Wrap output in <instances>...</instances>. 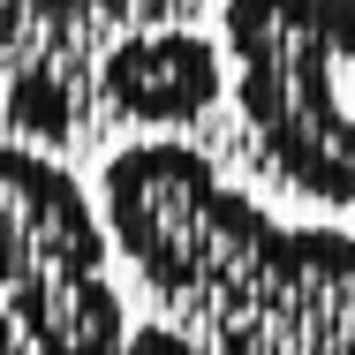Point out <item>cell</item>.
Here are the masks:
<instances>
[{"label":"cell","instance_id":"cell-6","mask_svg":"<svg viewBox=\"0 0 355 355\" xmlns=\"http://www.w3.org/2000/svg\"><path fill=\"white\" fill-rule=\"evenodd\" d=\"M0 325L31 355H121L129 333H137L106 272H83V280L15 295V302H0Z\"/></svg>","mask_w":355,"mask_h":355},{"label":"cell","instance_id":"cell-2","mask_svg":"<svg viewBox=\"0 0 355 355\" xmlns=\"http://www.w3.org/2000/svg\"><path fill=\"white\" fill-rule=\"evenodd\" d=\"M98 212L129 272L151 287L166 318H182L197 295H212L234 265H250L280 219L265 212L250 189L219 182V159L182 137H144L121 144L98 166Z\"/></svg>","mask_w":355,"mask_h":355},{"label":"cell","instance_id":"cell-3","mask_svg":"<svg viewBox=\"0 0 355 355\" xmlns=\"http://www.w3.org/2000/svg\"><path fill=\"white\" fill-rule=\"evenodd\" d=\"M182 325L212 355H355V242L340 227H280Z\"/></svg>","mask_w":355,"mask_h":355},{"label":"cell","instance_id":"cell-4","mask_svg":"<svg viewBox=\"0 0 355 355\" xmlns=\"http://www.w3.org/2000/svg\"><path fill=\"white\" fill-rule=\"evenodd\" d=\"M106 212L38 144H0V302L106 272Z\"/></svg>","mask_w":355,"mask_h":355},{"label":"cell","instance_id":"cell-8","mask_svg":"<svg viewBox=\"0 0 355 355\" xmlns=\"http://www.w3.org/2000/svg\"><path fill=\"white\" fill-rule=\"evenodd\" d=\"M121 355H212V348H205L182 318H151V325L129 333V348H121Z\"/></svg>","mask_w":355,"mask_h":355},{"label":"cell","instance_id":"cell-1","mask_svg":"<svg viewBox=\"0 0 355 355\" xmlns=\"http://www.w3.org/2000/svg\"><path fill=\"white\" fill-rule=\"evenodd\" d=\"M234 159L310 205H355V0H219Z\"/></svg>","mask_w":355,"mask_h":355},{"label":"cell","instance_id":"cell-5","mask_svg":"<svg viewBox=\"0 0 355 355\" xmlns=\"http://www.w3.org/2000/svg\"><path fill=\"white\" fill-rule=\"evenodd\" d=\"M227 46H212L189 23H137L121 38H106V53L91 61V98H98V129H197L212 121L227 98Z\"/></svg>","mask_w":355,"mask_h":355},{"label":"cell","instance_id":"cell-9","mask_svg":"<svg viewBox=\"0 0 355 355\" xmlns=\"http://www.w3.org/2000/svg\"><path fill=\"white\" fill-rule=\"evenodd\" d=\"M0 355H31V348H23V340H15V333H8V325H0Z\"/></svg>","mask_w":355,"mask_h":355},{"label":"cell","instance_id":"cell-7","mask_svg":"<svg viewBox=\"0 0 355 355\" xmlns=\"http://www.w3.org/2000/svg\"><path fill=\"white\" fill-rule=\"evenodd\" d=\"M189 0H0V53L83 61L91 38H121L137 23H174Z\"/></svg>","mask_w":355,"mask_h":355}]
</instances>
